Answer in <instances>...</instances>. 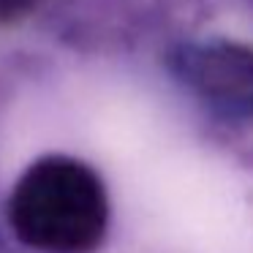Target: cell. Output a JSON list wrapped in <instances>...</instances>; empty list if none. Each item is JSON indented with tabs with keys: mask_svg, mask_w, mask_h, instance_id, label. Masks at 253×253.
<instances>
[{
	"mask_svg": "<svg viewBox=\"0 0 253 253\" xmlns=\"http://www.w3.org/2000/svg\"><path fill=\"white\" fill-rule=\"evenodd\" d=\"M22 242L46 253H90L104 240L109 202L98 174L82 161L49 155L22 174L8 204Z\"/></svg>",
	"mask_w": 253,
	"mask_h": 253,
	"instance_id": "cell-1",
	"label": "cell"
},
{
	"mask_svg": "<svg viewBox=\"0 0 253 253\" xmlns=\"http://www.w3.org/2000/svg\"><path fill=\"white\" fill-rule=\"evenodd\" d=\"M196 84L204 95L240 109H253V52L234 44L210 46L193 66Z\"/></svg>",
	"mask_w": 253,
	"mask_h": 253,
	"instance_id": "cell-2",
	"label": "cell"
},
{
	"mask_svg": "<svg viewBox=\"0 0 253 253\" xmlns=\"http://www.w3.org/2000/svg\"><path fill=\"white\" fill-rule=\"evenodd\" d=\"M39 0H0V22H14L25 17Z\"/></svg>",
	"mask_w": 253,
	"mask_h": 253,
	"instance_id": "cell-3",
	"label": "cell"
}]
</instances>
